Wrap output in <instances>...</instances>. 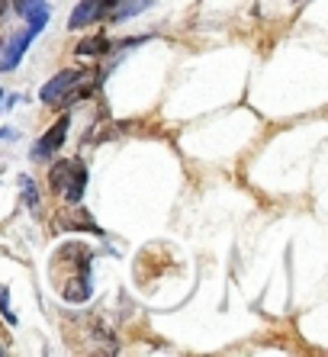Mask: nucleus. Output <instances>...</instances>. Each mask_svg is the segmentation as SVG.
<instances>
[{"label":"nucleus","mask_w":328,"mask_h":357,"mask_svg":"<svg viewBox=\"0 0 328 357\" xmlns=\"http://www.w3.org/2000/svg\"><path fill=\"white\" fill-rule=\"evenodd\" d=\"M87 81H91V71H84V68H68V71H58V75L52 77L45 87H42V100H45V103H52V107H61V103H68L71 97H81V91H77V87H84Z\"/></svg>","instance_id":"nucleus-1"},{"label":"nucleus","mask_w":328,"mask_h":357,"mask_svg":"<svg viewBox=\"0 0 328 357\" xmlns=\"http://www.w3.org/2000/svg\"><path fill=\"white\" fill-rule=\"evenodd\" d=\"M49 183L55 193H65L71 203H77L84 187H87V171H84L81 161H55V167H52V174H49Z\"/></svg>","instance_id":"nucleus-2"},{"label":"nucleus","mask_w":328,"mask_h":357,"mask_svg":"<svg viewBox=\"0 0 328 357\" xmlns=\"http://www.w3.org/2000/svg\"><path fill=\"white\" fill-rule=\"evenodd\" d=\"M103 10H110V0H81L77 10L71 13V20H68V26L71 29H84V26L97 23L103 17Z\"/></svg>","instance_id":"nucleus-3"},{"label":"nucleus","mask_w":328,"mask_h":357,"mask_svg":"<svg viewBox=\"0 0 328 357\" xmlns=\"http://www.w3.org/2000/svg\"><path fill=\"white\" fill-rule=\"evenodd\" d=\"M65 135H68V119H58L49 132L42 135L39 145L33 149V158H49V155H55V151L65 145Z\"/></svg>","instance_id":"nucleus-4"},{"label":"nucleus","mask_w":328,"mask_h":357,"mask_svg":"<svg viewBox=\"0 0 328 357\" xmlns=\"http://www.w3.org/2000/svg\"><path fill=\"white\" fill-rule=\"evenodd\" d=\"M17 7H20V17L29 20V29H33V33H39L42 26L49 23V3H45V0H20Z\"/></svg>","instance_id":"nucleus-5"},{"label":"nucleus","mask_w":328,"mask_h":357,"mask_svg":"<svg viewBox=\"0 0 328 357\" xmlns=\"http://www.w3.org/2000/svg\"><path fill=\"white\" fill-rule=\"evenodd\" d=\"M36 39V33L33 29H26V33H20L17 39L10 42L7 45V55H3V61H0V68H3V71H13V68L20 65V59H23L26 55V49H29V42Z\"/></svg>","instance_id":"nucleus-6"},{"label":"nucleus","mask_w":328,"mask_h":357,"mask_svg":"<svg viewBox=\"0 0 328 357\" xmlns=\"http://www.w3.org/2000/svg\"><path fill=\"white\" fill-rule=\"evenodd\" d=\"M148 3H155V0H119V3H116L113 20H129V17H135V13H142V10L148 7Z\"/></svg>","instance_id":"nucleus-7"},{"label":"nucleus","mask_w":328,"mask_h":357,"mask_svg":"<svg viewBox=\"0 0 328 357\" xmlns=\"http://www.w3.org/2000/svg\"><path fill=\"white\" fill-rule=\"evenodd\" d=\"M110 49V42H107V36H91V39H84L81 45H77V55H103V52Z\"/></svg>","instance_id":"nucleus-8"},{"label":"nucleus","mask_w":328,"mask_h":357,"mask_svg":"<svg viewBox=\"0 0 328 357\" xmlns=\"http://www.w3.org/2000/svg\"><path fill=\"white\" fill-rule=\"evenodd\" d=\"M23 193H26V203H29V206H36V203H39V193H36V183L29 181V177H23Z\"/></svg>","instance_id":"nucleus-9"},{"label":"nucleus","mask_w":328,"mask_h":357,"mask_svg":"<svg viewBox=\"0 0 328 357\" xmlns=\"http://www.w3.org/2000/svg\"><path fill=\"white\" fill-rule=\"evenodd\" d=\"M0 312H3V319H7L10 325L17 322V316L10 312V299H7V290H3V287H0Z\"/></svg>","instance_id":"nucleus-10"},{"label":"nucleus","mask_w":328,"mask_h":357,"mask_svg":"<svg viewBox=\"0 0 328 357\" xmlns=\"http://www.w3.org/2000/svg\"><path fill=\"white\" fill-rule=\"evenodd\" d=\"M7 135H13L10 129H0V139H7Z\"/></svg>","instance_id":"nucleus-11"}]
</instances>
